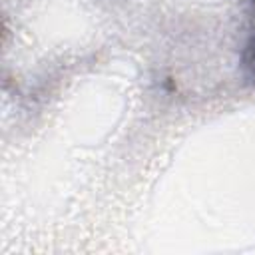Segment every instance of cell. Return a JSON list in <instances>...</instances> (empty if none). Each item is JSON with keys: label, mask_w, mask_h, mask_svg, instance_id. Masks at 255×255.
I'll return each mask as SVG.
<instances>
[{"label": "cell", "mask_w": 255, "mask_h": 255, "mask_svg": "<svg viewBox=\"0 0 255 255\" xmlns=\"http://www.w3.org/2000/svg\"><path fill=\"white\" fill-rule=\"evenodd\" d=\"M251 2H253V4H255V0H251Z\"/></svg>", "instance_id": "obj_2"}, {"label": "cell", "mask_w": 255, "mask_h": 255, "mask_svg": "<svg viewBox=\"0 0 255 255\" xmlns=\"http://www.w3.org/2000/svg\"><path fill=\"white\" fill-rule=\"evenodd\" d=\"M241 68H243V74L255 82V34L247 40L243 52H241Z\"/></svg>", "instance_id": "obj_1"}]
</instances>
